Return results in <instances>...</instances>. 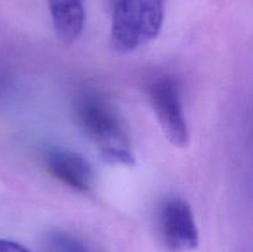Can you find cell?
<instances>
[{"label":"cell","mask_w":253,"mask_h":252,"mask_svg":"<svg viewBox=\"0 0 253 252\" xmlns=\"http://www.w3.org/2000/svg\"><path fill=\"white\" fill-rule=\"evenodd\" d=\"M44 252H90L77 237L63 231H52L43 240Z\"/></svg>","instance_id":"7"},{"label":"cell","mask_w":253,"mask_h":252,"mask_svg":"<svg viewBox=\"0 0 253 252\" xmlns=\"http://www.w3.org/2000/svg\"><path fill=\"white\" fill-rule=\"evenodd\" d=\"M157 231L170 252H188L199 245V231L192 208L183 198L172 195L161 203L157 211Z\"/></svg>","instance_id":"4"},{"label":"cell","mask_w":253,"mask_h":252,"mask_svg":"<svg viewBox=\"0 0 253 252\" xmlns=\"http://www.w3.org/2000/svg\"><path fill=\"white\" fill-rule=\"evenodd\" d=\"M48 9L59 41L64 44L76 41L85 21L84 0H48Z\"/></svg>","instance_id":"6"},{"label":"cell","mask_w":253,"mask_h":252,"mask_svg":"<svg viewBox=\"0 0 253 252\" xmlns=\"http://www.w3.org/2000/svg\"><path fill=\"white\" fill-rule=\"evenodd\" d=\"M0 252H31L26 247L10 240L0 239Z\"/></svg>","instance_id":"8"},{"label":"cell","mask_w":253,"mask_h":252,"mask_svg":"<svg viewBox=\"0 0 253 252\" xmlns=\"http://www.w3.org/2000/svg\"><path fill=\"white\" fill-rule=\"evenodd\" d=\"M147 95L167 140L177 147H185L189 142V130L177 79L167 74L155 77L147 85Z\"/></svg>","instance_id":"3"},{"label":"cell","mask_w":253,"mask_h":252,"mask_svg":"<svg viewBox=\"0 0 253 252\" xmlns=\"http://www.w3.org/2000/svg\"><path fill=\"white\" fill-rule=\"evenodd\" d=\"M163 16V0H111V48L127 53L150 43L162 29Z\"/></svg>","instance_id":"2"},{"label":"cell","mask_w":253,"mask_h":252,"mask_svg":"<svg viewBox=\"0 0 253 252\" xmlns=\"http://www.w3.org/2000/svg\"><path fill=\"white\" fill-rule=\"evenodd\" d=\"M47 168L53 177L77 192H88L93 184V170L82 156L68 150H52L46 157Z\"/></svg>","instance_id":"5"},{"label":"cell","mask_w":253,"mask_h":252,"mask_svg":"<svg viewBox=\"0 0 253 252\" xmlns=\"http://www.w3.org/2000/svg\"><path fill=\"white\" fill-rule=\"evenodd\" d=\"M76 120L93 141L106 162L132 166L135 163L127 135L113 106L95 93H84L77 99Z\"/></svg>","instance_id":"1"}]
</instances>
